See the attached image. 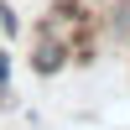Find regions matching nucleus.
Masks as SVG:
<instances>
[{"label": "nucleus", "mask_w": 130, "mask_h": 130, "mask_svg": "<svg viewBox=\"0 0 130 130\" xmlns=\"http://www.w3.org/2000/svg\"><path fill=\"white\" fill-rule=\"evenodd\" d=\"M52 68H62V47L52 42V47H37V73H52Z\"/></svg>", "instance_id": "obj_1"}, {"label": "nucleus", "mask_w": 130, "mask_h": 130, "mask_svg": "<svg viewBox=\"0 0 130 130\" xmlns=\"http://www.w3.org/2000/svg\"><path fill=\"white\" fill-rule=\"evenodd\" d=\"M0 94H10V52L0 47Z\"/></svg>", "instance_id": "obj_2"}, {"label": "nucleus", "mask_w": 130, "mask_h": 130, "mask_svg": "<svg viewBox=\"0 0 130 130\" xmlns=\"http://www.w3.org/2000/svg\"><path fill=\"white\" fill-rule=\"evenodd\" d=\"M5 31H16V16H10V5H0V37Z\"/></svg>", "instance_id": "obj_3"}]
</instances>
